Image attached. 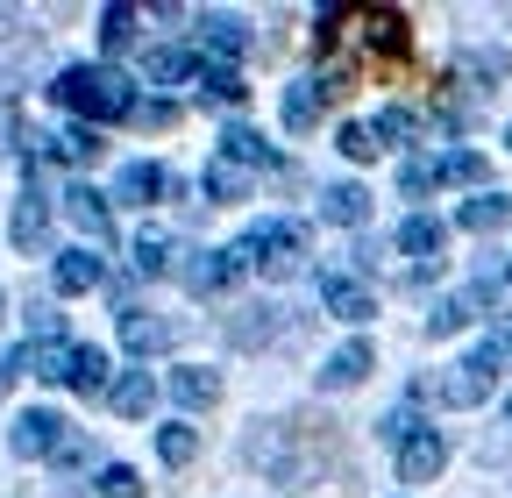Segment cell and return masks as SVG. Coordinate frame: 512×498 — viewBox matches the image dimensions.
I'll list each match as a JSON object with an SVG mask.
<instances>
[{
	"instance_id": "1",
	"label": "cell",
	"mask_w": 512,
	"mask_h": 498,
	"mask_svg": "<svg viewBox=\"0 0 512 498\" xmlns=\"http://www.w3.org/2000/svg\"><path fill=\"white\" fill-rule=\"evenodd\" d=\"M72 114H100V121H114V114H136V93H128L107 65H64L57 72V86H50Z\"/></svg>"
},
{
	"instance_id": "2",
	"label": "cell",
	"mask_w": 512,
	"mask_h": 498,
	"mask_svg": "<svg viewBox=\"0 0 512 498\" xmlns=\"http://www.w3.org/2000/svg\"><path fill=\"white\" fill-rule=\"evenodd\" d=\"M498 370H505V342L491 335V342H477V349H470L456 370H448V378H427L420 392H434L441 406H477V399L498 385Z\"/></svg>"
},
{
	"instance_id": "3",
	"label": "cell",
	"mask_w": 512,
	"mask_h": 498,
	"mask_svg": "<svg viewBox=\"0 0 512 498\" xmlns=\"http://www.w3.org/2000/svg\"><path fill=\"white\" fill-rule=\"evenodd\" d=\"M242 257H249V271H264V278L306 271V221H264V228H249L242 235Z\"/></svg>"
},
{
	"instance_id": "4",
	"label": "cell",
	"mask_w": 512,
	"mask_h": 498,
	"mask_svg": "<svg viewBox=\"0 0 512 498\" xmlns=\"http://www.w3.org/2000/svg\"><path fill=\"white\" fill-rule=\"evenodd\" d=\"M8 442H15V456H64V442H72V427H64L57 413H43V406H29L15 427H8Z\"/></svg>"
},
{
	"instance_id": "5",
	"label": "cell",
	"mask_w": 512,
	"mask_h": 498,
	"mask_svg": "<svg viewBox=\"0 0 512 498\" xmlns=\"http://www.w3.org/2000/svg\"><path fill=\"white\" fill-rule=\"evenodd\" d=\"M242 271H249L242 242H228V249H207V257H192V264H185V285H192V292H228Z\"/></svg>"
},
{
	"instance_id": "6",
	"label": "cell",
	"mask_w": 512,
	"mask_h": 498,
	"mask_svg": "<svg viewBox=\"0 0 512 498\" xmlns=\"http://www.w3.org/2000/svg\"><path fill=\"white\" fill-rule=\"evenodd\" d=\"M320 306H328L335 321H370V314H377L370 285H356V278H342V271H328V278H320Z\"/></svg>"
},
{
	"instance_id": "7",
	"label": "cell",
	"mask_w": 512,
	"mask_h": 498,
	"mask_svg": "<svg viewBox=\"0 0 512 498\" xmlns=\"http://www.w3.org/2000/svg\"><path fill=\"white\" fill-rule=\"evenodd\" d=\"M64 214H72L86 235H93V249H107L114 242V214H107V193H93V185H72L64 193Z\"/></svg>"
},
{
	"instance_id": "8",
	"label": "cell",
	"mask_w": 512,
	"mask_h": 498,
	"mask_svg": "<svg viewBox=\"0 0 512 498\" xmlns=\"http://www.w3.org/2000/svg\"><path fill=\"white\" fill-rule=\"evenodd\" d=\"M43 228H50V200H43V178H36V157H29V193H22V207H15V249H36L43 242Z\"/></svg>"
},
{
	"instance_id": "9",
	"label": "cell",
	"mask_w": 512,
	"mask_h": 498,
	"mask_svg": "<svg viewBox=\"0 0 512 498\" xmlns=\"http://www.w3.org/2000/svg\"><path fill=\"white\" fill-rule=\"evenodd\" d=\"M399 249H406V257H420V278L441 264V249H448V228L434 221V214H413L406 228H399Z\"/></svg>"
},
{
	"instance_id": "10",
	"label": "cell",
	"mask_w": 512,
	"mask_h": 498,
	"mask_svg": "<svg viewBox=\"0 0 512 498\" xmlns=\"http://www.w3.org/2000/svg\"><path fill=\"white\" fill-rule=\"evenodd\" d=\"M441 463H448V449H441V434H434V427H420L413 442L399 449V477H406V484H427V477H441Z\"/></svg>"
},
{
	"instance_id": "11",
	"label": "cell",
	"mask_w": 512,
	"mask_h": 498,
	"mask_svg": "<svg viewBox=\"0 0 512 498\" xmlns=\"http://www.w3.org/2000/svg\"><path fill=\"white\" fill-rule=\"evenodd\" d=\"M370 363H377V349H370V342H342V349L328 356V370H320V385H328V392H349V385H363V378H370Z\"/></svg>"
},
{
	"instance_id": "12",
	"label": "cell",
	"mask_w": 512,
	"mask_h": 498,
	"mask_svg": "<svg viewBox=\"0 0 512 498\" xmlns=\"http://www.w3.org/2000/svg\"><path fill=\"white\" fill-rule=\"evenodd\" d=\"M164 193H171L164 164H128V171L114 178V200H128V207H157Z\"/></svg>"
},
{
	"instance_id": "13",
	"label": "cell",
	"mask_w": 512,
	"mask_h": 498,
	"mask_svg": "<svg viewBox=\"0 0 512 498\" xmlns=\"http://www.w3.org/2000/svg\"><path fill=\"white\" fill-rule=\"evenodd\" d=\"M484 306H491V278H484V285H470V292H456V299H441V306H434V335L470 328V321L484 314Z\"/></svg>"
},
{
	"instance_id": "14",
	"label": "cell",
	"mask_w": 512,
	"mask_h": 498,
	"mask_svg": "<svg viewBox=\"0 0 512 498\" xmlns=\"http://www.w3.org/2000/svg\"><path fill=\"white\" fill-rule=\"evenodd\" d=\"M320 214H328L335 228H363L370 221V193H363V185H328V193H320Z\"/></svg>"
},
{
	"instance_id": "15",
	"label": "cell",
	"mask_w": 512,
	"mask_h": 498,
	"mask_svg": "<svg viewBox=\"0 0 512 498\" xmlns=\"http://www.w3.org/2000/svg\"><path fill=\"white\" fill-rule=\"evenodd\" d=\"M50 157H64V164H93L107 143H100V129H86V121H72V129H57V136H36Z\"/></svg>"
},
{
	"instance_id": "16",
	"label": "cell",
	"mask_w": 512,
	"mask_h": 498,
	"mask_svg": "<svg viewBox=\"0 0 512 498\" xmlns=\"http://www.w3.org/2000/svg\"><path fill=\"white\" fill-rule=\"evenodd\" d=\"M470 235H498L505 221H512V193H477V200H463V214H456Z\"/></svg>"
},
{
	"instance_id": "17",
	"label": "cell",
	"mask_w": 512,
	"mask_h": 498,
	"mask_svg": "<svg viewBox=\"0 0 512 498\" xmlns=\"http://www.w3.org/2000/svg\"><path fill=\"white\" fill-rule=\"evenodd\" d=\"M200 29H207V43H214L221 57H249V50H256V36H249L242 15H200Z\"/></svg>"
},
{
	"instance_id": "18",
	"label": "cell",
	"mask_w": 512,
	"mask_h": 498,
	"mask_svg": "<svg viewBox=\"0 0 512 498\" xmlns=\"http://www.w3.org/2000/svg\"><path fill=\"white\" fill-rule=\"evenodd\" d=\"M72 392L79 399H100L107 392V349H93V342L72 349Z\"/></svg>"
},
{
	"instance_id": "19",
	"label": "cell",
	"mask_w": 512,
	"mask_h": 498,
	"mask_svg": "<svg viewBox=\"0 0 512 498\" xmlns=\"http://www.w3.org/2000/svg\"><path fill=\"white\" fill-rule=\"evenodd\" d=\"M200 193H207V200H242V193H249V171H242L235 157H207Z\"/></svg>"
},
{
	"instance_id": "20",
	"label": "cell",
	"mask_w": 512,
	"mask_h": 498,
	"mask_svg": "<svg viewBox=\"0 0 512 498\" xmlns=\"http://www.w3.org/2000/svg\"><path fill=\"white\" fill-rule=\"evenodd\" d=\"M171 321H150V314H121V342L136 349V356H150V349H171Z\"/></svg>"
},
{
	"instance_id": "21",
	"label": "cell",
	"mask_w": 512,
	"mask_h": 498,
	"mask_svg": "<svg viewBox=\"0 0 512 498\" xmlns=\"http://www.w3.org/2000/svg\"><path fill=\"white\" fill-rule=\"evenodd\" d=\"M100 285V257L93 249H64L57 257V292H93Z\"/></svg>"
},
{
	"instance_id": "22",
	"label": "cell",
	"mask_w": 512,
	"mask_h": 498,
	"mask_svg": "<svg viewBox=\"0 0 512 498\" xmlns=\"http://www.w3.org/2000/svg\"><path fill=\"white\" fill-rule=\"evenodd\" d=\"M157 406V378H150V370H128V378L114 385V413H128V420H143Z\"/></svg>"
},
{
	"instance_id": "23",
	"label": "cell",
	"mask_w": 512,
	"mask_h": 498,
	"mask_svg": "<svg viewBox=\"0 0 512 498\" xmlns=\"http://www.w3.org/2000/svg\"><path fill=\"white\" fill-rule=\"evenodd\" d=\"M200 93L221 100V107H242V100H249V86H242L235 65H200Z\"/></svg>"
},
{
	"instance_id": "24",
	"label": "cell",
	"mask_w": 512,
	"mask_h": 498,
	"mask_svg": "<svg viewBox=\"0 0 512 498\" xmlns=\"http://www.w3.org/2000/svg\"><path fill=\"white\" fill-rule=\"evenodd\" d=\"M171 399H178V406H214V399H221V378H214V370H178V378H171Z\"/></svg>"
},
{
	"instance_id": "25",
	"label": "cell",
	"mask_w": 512,
	"mask_h": 498,
	"mask_svg": "<svg viewBox=\"0 0 512 498\" xmlns=\"http://www.w3.org/2000/svg\"><path fill=\"white\" fill-rule=\"evenodd\" d=\"M221 157H235V164L249 171V164H271V143L256 136V129H228V136H221Z\"/></svg>"
},
{
	"instance_id": "26",
	"label": "cell",
	"mask_w": 512,
	"mask_h": 498,
	"mask_svg": "<svg viewBox=\"0 0 512 498\" xmlns=\"http://www.w3.org/2000/svg\"><path fill=\"white\" fill-rule=\"evenodd\" d=\"M313 114H320V86H285V129H313Z\"/></svg>"
},
{
	"instance_id": "27",
	"label": "cell",
	"mask_w": 512,
	"mask_h": 498,
	"mask_svg": "<svg viewBox=\"0 0 512 498\" xmlns=\"http://www.w3.org/2000/svg\"><path fill=\"white\" fill-rule=\"evenodd\" d=\"M143 72H150V86H178V79L192 72V50H150Z\"/></svg>"
},
{
	"instance_id": "28",
	"label": "cell",
	"mask_w": 512,
	"mask_h": 498,
	"mask_svg": "<svg viewBox=\"0 0 512 498\" xmlns=\"http://www.w3.org/2000/svg\"><path fill=\"white\" fill-rule=\"evenodd\" d=\"M136 271H143V278H157V271H171V242H164V235H150V228L136 235Z\"/></svg>"
},
{
	"instance_id": "29",
	"label": "cell",
	"mask_w": 512,
	"mask_h": 498,
	"mask_svg": "<svg viewBox=\"0 0 512 498\" xmlns=\"http://www.w3.org/2000/svg\"><path fill=\"white\" fill-rule=\"evenodd\" d=\"M463 72H470V79H484V86H498L512 65H505V50H463Z\"/></svg>"
},
{
	"instance_id": "30",
	"label": "cell",
	"mask_w": 512,
	"mask_h": 498,
	"mask_svg": "<svg viewBox=\"0 0 512 498\" xmlns=\"http://www.w3.org/2000/svg\"><path fill=\"white\" fill-rule=\"evenodd\" d=\"M128 29H136V8H100V36H107V50H128Z\"/></svg>"
},
{
	"instance_id": "31",
	"label": "cell",
	"mask_w": 512,
	"mask_h": 498,
	"mask_svg": "<svg viewBox=\"0 0 512 498\" xmlns=\"http://www.w3.org/2000/svg\"><path fill=\"white\" fill-rule=\"evenodd\" d=\"M157 449H164V463H192V456H200V434H192V427H164Z\"/></svg>"
},
{
	"instance_id": "32",
	"label": "cell",
	"mask_w": 512,
	"mask_h": 498,
	"mask_svg": "<svg viewBox=\"0 0 512 498\" xmlns=\"http://www.w3.org/2000/svg\"><path fill=\"white\" fill-rule=\"evenodd\" d=\"M484 171H491V164H484L477 150H456V157H441V178H456V185H477Z\"/></svg>"
},
{
	"instance_id": "33",
	"label": "cell",
	"mask_w": 512,
	"mask_h": 498,
	"mask_svg": "<svg viewBox=\"0 0 512 498\" xmlns=\"http://www.w3.org/2000/svg\"><path fill=\"white\" fill-rule=\"evenodd\" d=\"M399 185H406V200H420L427 185H441V164H434V157H413V164L399 171Z\"/></svg>"
},
{
	"instance_id": "34",
	"label": "cell",
	"mask_w": 512,
	"mask_h": 498,
	"mask_svg": "<svg viewBox=\"0 0 512 498\" xmlns=\"http://www.w3.org/2000/svg\"><path fill=\"white\" fill-rule=\"evenodd\" d=\"M384 143H377V129H363V121H349V129H342V157H356V164H370Z\"/></svg>"
},
{
	"instance_id": "35",
	"label": "cell",
	"mask_w": 512,
	"mask_h": 498,
	"mask_svg": "<svg viewBox=\"0 0 512 498\" xmlns=\"http://www.w3.org/2000/svg\"><path fill=\"white\" fill-rule=\"evenodd\" d=\"M413 129H420V121H413L406 107H384V114H377V143H406Z\"/></svg>"
},
{
	"instance_id": "36",
	"label": "cell",
	"mask_w": 512,
	"mask_h": 498,
	"mask_svg": "<svg viewBox=\"0 0 512 498\" xmlns=\"http://www.w3.org/2000/svg\"><path fill=\"white\" fill-rule=\"evenodd\" d=\"M377 434H384V442H399V449H406V442H413V434H420V420H413V406H399V413H384V420H377Z\"/></svg>"
},
{
	"instance_id": "37",
	"label": "cell",
	"mask_w": 512,
	"mask_h": 498,
	"mask_svg": "<svg viewBox=\"0 0 512 498\" xmlns=\"http://www.w3.org/2000/svg\"><path fill=\"white\" fill-rule=\"evenodd\" d=\"M100 498H136V470H128V463H107V470H100Z\"/></svg>"
},
{
	"instance_id": "38",
	"label": "cell",
	"mask_w": 512,
	"mask_h": 498,
	"mask_svg": "<svg viewBox=\"0 0 512 498\" xmlns=\"http://www.w3.org/2000/svg\"><path fill=\"white\" fill-rule=\"evenodd\" d=\"M36 335H43V342L64 335V314H57V306H29V342H36Z\"/></svg>"
},
{
	"instance_id": "39",
	"label": "cell",
	"mask_w": 512,
	"mask_h": 498,
	"mask_svg": "<svg viewBox=\"0 0 512 498\" xmlns=\"http://www.w3.org/2000/svg\"><path fill=\"white\" fill-rule=\"evenodd\" d=\"M136 121H143V129H171L178 107H171V100H136Z\"/></svg>"
},
{
	"instance_id": "40",
	"label": "cell",
	"mask_w": 512,
	"mask_h": 498,
	"mask_svg": "<svg viewBox=\"0 0 512 498\" xmlns=\"http://www.w3.org/2000/svg\"><path fill=\"white\" fill-rule=\"evenodd\" d=\"M0 136H15V107H0Z\"/></svg>"
},
{
	"instance_id": "41",
	"label": "cell",
	"mask_w": 512,
	"mask_h": 498,
	"mask_svg": "<svg viewBox=\"0 0 512 498\" xmlns=\"http://www.w3.org/2000/svg\"><path fill=\"white\" fill-rule=\"evenodd\" d=\"M0 321H8V292H0Z\"/></svg>"
},
{
	"instance_id": "42",
	"label": "cell",
	"mask_w": 512,
	"mask_h": 498,
	"mask_svg": "<svg viewBox=\"0 0 512 498\" xmlns=\"http://www.w3.org/2000/svg\"><path fill=\"white\" fill-rule=\"evenodd\" d=\"M505 356H512V335H505Z\"/></svg>"
},
{
	"instance_id": "43",
	"label": "cell",
	"mask_w": 512,
	"mask_h": 498,
	"mask_svg": "<svg viewBox=\"0 0 512 498\" xmlns=\"http://www.w3.org/2000/svg\"><path fill=\"white\" fill-rule=\"evenodd\" d=\"M505 420H512V399H505Z\"/></svg>"
},
{
	"instance_id": "44",
	"label": "cell",
	"mask_w": 512,
	"mask_h": 498,
	"mask_svg": "<svg viewBox=\"0 0 512 498\" xmlns=\"http://www.w3.org/2000/svg\"><path fill=\"white\" fill-rule=\"evenodd\" d=\"M505 278H512V264H505Z\"/></svg>"
},
{
	"instance_id": "45",
	"label": "cell",
	"mask_w": 512,
	"mask_h": 498,
	"mask_svg": "<svg viewBox=\"0 0 512 498\" xmlns=\"http://www.w3.org/2000/svg\"><path fill=\"white\" fill-rule=\"evenodd\" d=\"M505 143H512V136H505Z\"/></svg>"
}]
</instances>
